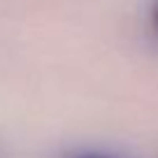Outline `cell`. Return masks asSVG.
Wrapping results in <instances>:
<instances>
[{
    "label": "cell",
    "mask_w": 158,
    "mask_h": 158,
    "mask_svg": "<svg viewBox=\"0 0 158 158\" xmlns=\"http://www.w3.org/2000/svg\"><path fill=\"white\" fill-rule=\"evenodd\" d=\"M79 158H112V156H102V153H86V156H79Z\"/></svg>",
    "instance_id": "2"
},
{
    "label": "cell",
    "mask_w": 158,
    "mask_h": 158,
    "mask_svg": "<svg viewBox=\"0 0 158 158\" xmlns=\"http://www.w3.org/2000/svg\"><path fill=\"white\" fill-rule=\"evenodd\" d=\"M153 26H156V33H158V2L153 7Z\"/></svg>",
    "instance_id": "1"
}]
</instances>
